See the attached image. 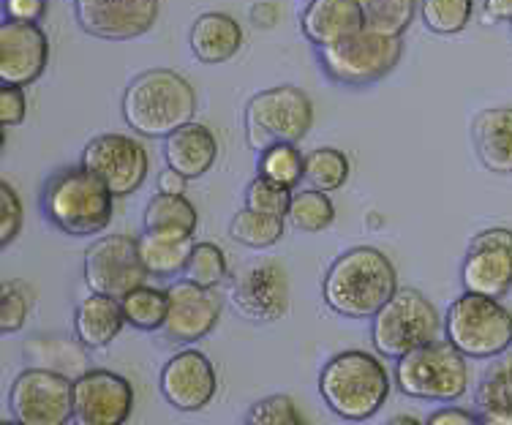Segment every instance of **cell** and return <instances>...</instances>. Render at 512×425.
<instances>
[{"mask_svg":"<svg viewBox=\"0 0 512 425\" xmlns=\"http://www.w3.org/2000/svg\"><path fill=\"white\" fill-rule=\"evenodd\" d=\"M169 314L164 322V333L175 344H197L213 333V327L221 319L224 300L218 297L216 289L197 287L191 281H175L167 289Z\"/></svg>","mask_w":512,"mask_h":425,"instance_id":"ac0fdd59","label":"cell"},{"mask_svg":"<svg viewBox=\"0 0 512 425\" xmlns=\"http://www.w3.org/2000/svg\"><path fill=\"white\" fill-rule=\"evenodd\" d=\"M444 336L466 360H491L512 346V314L493 297L463 292L447 308Z\"/></svg>","mask_w":512,"mask_h":425,"instance_id":"52a82bcc","label":"cell"},{"mask_svg":"<svg viewBox=\"0 0 512 425\" xmlns=\"http://www.w3.org/2000/svg\"><path fill=\"white\" fill-rule=\"evenodd\" d=\"M510 28H512V22H510Z\"/></svg>","mask_w":512,"mask_h":425,"instance_id":"f5cc1de1","label":"cell"},{"mask_svg":"<svg viewBox=\"0 0 512 425\" xmlns=\"http://www.w3.org/2000/svg\"><path fill=\"white\" fill-rule=\"evenodd\" d=\"M365 28L384 36H404L417 14V0H357Z\"/></svg>","mask_w":512,"mask_h":425,"instance_id":"4dcf8cb0","label":"cell"},{"mask_svg":"<svg viewBox=\"0 0 512 425\" xmlns=\"http://www.w3.org/2000/svg\"><path fill=\"white\" fill-rule=\"evenodd\" d=\"M229 273V262L224 248L218 243H210V240H202V243H194L191 246V254H188V262L183 267V276L191 284L197 287L216 289Z\"/></svg>","mask_w":512,"mask_h":425,"instance_id":"d6a6232c","label":"cell"},{"mask_svg":"<svg viewBox=\"0 0 512 425\" xmlns=\"http://www.w3.org/2000/svg\"><path fill=\"white\" fill-rule=\"evenodd\" d=\"M137 246L148 276L175 278L178 273H183L194 240L180 238V235H164V232H145L142 238H137Z\"/></svg>","mask_w":512,"mask_h":425,"instance_id":"484cf974","label":"cell"},{"mask_svg":"<svg viewBox=\"0 0 512 425\" xmlns=\"http://www.w3.org/2000/svg\"><path fill=\"white\" fill-rule=\"evenodd\" d=\"M3 145H6V129L0 126V150H3Z\"/></svg>","mask_w":512,"mask_h":425,"instance_id":"681fc988","label":"cell"},{"mask_svg":"<svg viewBox=\"0 0 512 425\" xmlns=\"http://www.w3.org/2000/svg\"><path fill=\"white\" fill-rule=\"evenodd\" d=\"M74 425H77V423H74Z\"/></svg>","mask_w":512,"mask_h":425,"instance_id":"db71d44e","label":"cell"},{"mask_svg":"<svg viewBox=\"0 0 512 425\" xmlns=\"http://www.w3.org/2000/svg\"><path fill=\"white\" fill-rule=\"evenodd\" d=\"M82 276L93 295H107L115 300H123L131 289L148 284V270L139 259L137 238L101 235L93 240L82 259Z\"/></svg>","mask_w":512,"mask_h":425,"instance_id":"30bf717a","label":"cell"},{"mask_svg":"<svg viewBox=\"0 0 512 425\" xmlns=\"http://www.w3.org/2000/svg\"><path fill=\"white\" fill-rule=\"evenodd\" d=\"M25 360L30 368H44L60 376H69L71 382L90 371L85 346L79 341H63V338H36L25 344Z\"/></svg>","mask_w":512,"mask_h":425,"instance_id":"d4e9b609","label":"cell"},{"mask_svg":"<svg viewBox=\"0 0 512 425\" xmlns=\"http://www.w3.org/2000/svg\"><path fill=\"white\" fill-rule=\"evenodd\" d=\"M398 292V273L390 257L374 246L344 251L322 278V300L346 319H374Z\"/></svg>","mask_w":512,"mask_h":425,"instance_id":"6da1fadb","label":"cell"},{"mask_svg":"<svg viewBox=\"0 0 512 425\" xmlns=\"http://www.w3.org/2000/svg\"><path fill=\"white\" fill-rule=\"evenodd\" d=\"M22 221H25V210H22L20 194L0 178V251L17 240L22 232Z\"/></svg>","mask_w":512,"mask_h":425,"instance_id":"f35d334b","label":"cell"},{"mask_svg":"<svg viewBox=\"0 0 512 425\" xmlns=\"http://www.w3.org/2000/svg\"><path fill=\"white\" fill-rule=\"evenodd\" d=\"M246 425H248V423H246Z\"/></svg>","mask_w":512,"mask_h":425,"instance_id":"11a10c76","label":"cell"},{"mask_svg":"<svg viewBox=\"0 0 512 425\" xmlns=\"http://www.w3.org/2000/svg\"><path fill=\"white\" fill-rule=\"evenodd\" d=\"M115 197L88 169L63 167L41 188V213L69 238L101 235L112 221Z\"/></svg>","mask_w":512,"mask_h":425,"instance_id":"277c9868","label":"cell"},{"mask_svg":"<svg viewBox=\"0 0 512 425\" xmlns=\"http://www.w3.org/2000/svg\"><path fill=\"white\" fill-rule=\"evenodd\" d=\"M393 393L387 366L371 352L349 349L330 357L319 374V396L341 420L363 423L374 417Z\"/></svg>","mask_w":512,"mask_h":425,"instance_id":"3957f363","label":"cell"},{"mask_svg":"<svg viewBox=\"0 0 512 425\" xmlns=\"http://www.w3.org/2000/svg\"><path fill=\"white\" fill-rule=\"evenodd\" d=\"M161 396L178 412H202L218 393V374L210 357L197 349H183L169 357L158 376Z\"/></svg>","mask_w":512,"mask_h":425,"instance_id":"2e32d148","label":"cell"},{"mask_svg":"<svg viewBox=\"0 0 512 425\" xmlns=\"http://www.w3.org/2000/svg\"><path fill=\"white\" fill-rule=\"evenodd\" d=\"M30 303L28 297L22 295L20 287L14 284H6L3 289V297H0V336H9V333H17L28 322Z\"/></svg>","mask_w":512,"mask_h":425,"instance_id":"ab89813d","label":"cell"},{"mask_svg":"<svg viewBox=\"0 0 512 425\" xmlns=\"http://www.w3.org/2000/svg\"><path fill=\"white\" fill-rule=\"evenodd\" d=\"M474 153L493 175H512V107H488L472 120Z\"/></svg>","mask_w":512,"mask_h":425,"instance_id":"7402d4cb","label":"cell"},{"mask_svg":"<svg viewBox=\"0 0 512 425\" xmlns=\"http://www.w3.org/2000/svg\"><path fill=\"white\" fill-rule=\"evenodd\" d=\"M480 425H512V409H483Z\"/></svg>","mask_w":512,"mask_h":425,"instance_id":"7dc6e473","label":"cell"},{"mask_svg":"<svg viewBox=\"0 0 512 425\" xmlns=\"http://www.w3.org/2000/svg\"><path fill=\"white\" fill-rule=\"evenodd\" d=\"M292 188L278 186L273 180L256 175L246 186V208L256 210V213H265V216L286 218L289 205H292Z\"/></svg>","mask_w":512,"mask_h":425,"instance_id":"8d00e7d4","label":"cell"},{"mask_svg":"<svg viewBox=\"0 0 512 425\" xmlns=\"http://www.w3.org/2000/svg\"><path fill=\"white\" fill-rule=\"evenodd\" d=\"M425 425H480V417L461 406H444V409H436Z\"/></svg>","mask_w":512,"mask_h":425,"instance_id":"7bdbcfd3","label":"cell"},{"mask_svg":"<svg viewBox=\"0 0 512 425\" xmlns=\"http://www.w3.org/2000/svg\"><path fill=\"white\" fill-rule=\"evenodd\" d=\"M120 308H123V317H126V325L137 327V330H161L164 322H167L169 314V295L167 289L158 287H142L131 289L123 300H120Z\"/></svg>","mask_w":512,"mask_h":425,"instance_id":"83f0119b","label":"cell"},{"mask_svg":"<svg viewBox=\"0 0 512 425\" xmlns=\"http://www.w3.org/2000/svg\"><path fill=\"white\" fill-rule=\"evenodd\" d=\"M243 39L246 36H243L240 22L227 11H205L191 22V30H188L191 52L207 66L227 63V60L235 58L243 47Z\"/></svg>","mask_w":512,"mask_h":425,"instance_id":"603a6c76","label":"cell"},{"mask_svg":"<svg viewBox=\"0 0 512 425\" xmlns=\"http://www.w3.org/2000/svg\"><path fill=\"white\" fill-rule=\"evenodd\" d=\"M197 208L183 194H153L145 205V232H164L191 238L197 232Z\"/></svg>","mask_w":512,"mask_h":425,"instance_id":"4316f807","label":"cell"},{"mask_svg":"<svg viewBox=\"0 0 512 425\" xmlns=\"http://www.w3.org/2000/svg\"><path fill=\"white\" fill-rule=\"evenodd\" d=\"M384 425H425V423H420L414 415H395L390 417Z\"/></svg>","mask_w":512,"mask_h":425,"instance_id":"c3c4849f","label":"cell"},{"mask_svg":"<svg viewBox=\"0 0 512 425\" xmlns=\"http://www.w3.org/2000/svg\"><path fill=\"white\" fill-rule=\"evenodd\" d=\"M0 425H20V423H17V420L11 417V420H0Z\"/></svg>","mask_w":512,"mask_h":425,"instance_id":"f907efd6","label":"cell"},{"mask_svg":"<svg viewBox=\"0 0 512 425\" xmlns=\"http://www.w3.org/2000/svg\"><path fill=\"white\" fill-rule=\"evenodd\" d=\"M134 412V387L126 376L90 368L74 379V423L126 425Z\"/></svg>","mask_w":512,"mask_h":425,"instance_id":"5bb4252c","label":"cell"},{"mask_svg":"<svg viewBox=\"0 0 512 425\" xmlns=\"http://www.w3.org/2000/svg\"><path fill=\"white\" fill-rule=\"evenodd\" d=\"M444 330L436 306L417 289H398L371 319V344L387 360H401L417 346L431 344Z\"/></svg>","mask_w":512,"mask_h":425,"instance_id":"ba28073f","label":"cell"},{"mask_svg":"<svg viewBox=\"0 0 512 425\" xmlns=\"http://www.w3.org/2000/svg\"><path fill=\"white\" fill-rule=\"evenodd\" d=\"M120 112L131 131L142 137L167 139L197 115V90L172 69H148L123 90Z\"/></svg>","mask_w":512,"mask_h":425,"instance_id":"7a4b0ae2","label":"cell"},{"mask_svg":"<svg viewBox=\"0 0 512 425\" xmlns=\"http://www.w3.org/2000/svg\"><path fill=\"white\" fill-rule=\"evenodd\" d=\"M314 126V101L297 85L259 90L243 109L248 148L262 153L273 145H297Z\"/></svg>","mask_w":512,"mask_h":425,"instance_id":"5b68a950","label":"cell"},{"mask_svg":"<svg viewBox=\"0 0 512 425\" xmlns=\"http://www.w3.org/2000/svg\"><path fill=\"white\" fill-rule=\"evenodd\" d=\"M229 238L248 248H270L284 238V218L265 216L251 208L235 213L229 224Z\"/></svg>","mask_w":512,"mask_h":425,"instance_id":"1f68e13d","label":"cell"},{"mask_svg":"<svg viewBox=\"0 0 512 425\" xmlns=\"http://www.w3.org/2000/svg\"><path fill=\"white\" fill-rule=\"evenodd\" d=\"M319 52V66L327 77L346 88H365L384 80L404 55L401 36H384L363 28L355 36Z\"/></svg>","mask_w":512,"mask_h":425,"instance_id":"9c48e42d","label":"cell"},{"mask_svg":"<svg viewBox=\"0 0 512 425\" xmlns=\"http://www.w3.org/2000/svg\"><path fill=\"white\" fill-rule=\"evenodd\" d=\"M485 14L493 22H512V0H483Z\"/></svg>","mask_w":512,"mask_h":425,"instance_id":"bcb514c9","label":"cell"},{"mask_svg":"<svg viewBox=\"0 0 512 425\" xmlns=\"http://www.w3.org/2000/svg\"><path fill=\"white\" fill-rule=\"evenodd\" d=\"M126 325L120 300L90 292L74 311V336L85 349H104Z\"/></svg>","mask_w":512,"mask_h":425,"instance_id":"cb8c5ba5","label":"cell"},{"mask_svg":"<svg viewBox=\"0 0 512 425\" xmlns=\"http://www.w3.org/2000/svg\"><path fill=\"white\" fill-rule=\"evenodd\" d=\"M248 425H308L289 396H267L248 412Z\"/></svg>","mask_w":512,"mask_h":425,"instance_id":"74e56055","label":"cell"},{"mask_svg":"<svg viewBox=\"0 0 512 425\" xmlns=\"http://www.w3.org/2000/svg\"><path fill=\"white\" fill-rule=\"evenodd\" d=\"M349 156L338 148H316L306 153V169H303V180L308 188L316 191H338L346 186L349 180Z\"/></svg>","mask_w":512,"mask_h":425,"instance_id":"f1b7e54d","label":"cell"},{"mask_svg":"<svg viewBox=\"0 0 512 425\" xmlns=\"http://www.w3.org/2000/svg\"><path fill=\"white\" fill-rule=\"evenodd\" d=\"M11 417L20 425H69L74 420V382L44 368H25L9 390Z\"/></svg>","mask_w":512,"mask_h":425,"instance_id":"7c38bea8","label":"cell"},{"mask_svg":"<svg viewBox=\"0 0 512 425\" xmlns=\"http://www.w3.org/2000/svg\"><path fill=\"white\" fill-rule=\"evenodd\" d=\"M289 224L300 232H325L333 227L335 221V205L333 199L327 197L325 191L306 188V191H295L292 194V205H289Z\"/></svg>","mask_w":512,"mask_h":425,"instance_id":"f546056e","label":"cell"},{"mask_svg":"<svg viewBox=\"0 0 512 425\" xmlns=\"http://www.w3.org/2000/svg\"><path fill=\"white\" fill-rule=\"evenodd\" d=\"M3 289H6V284H3V281H0V297H3Z\"/></svg>","mask_w":512,"mask_h":425,"instance_id":"816d5d0a","label":"cell"},{"mask_svg":"<svg viewBox=\"0 0 512 425\" xmlns=\"http://www.w3.org/2000/svg\"><path fill=\"white\" fill-rule=\"evenodd\" d=\"M463 292L502 300L512 289V229L477 232L461 265Z\"/></svg>","mask_w":512,"mask_h":425,"instance_id":"4fadbf2b","label":"cell"},{"mask_svg":"<svg viewBox=\"0 0 512 425\" xmlns=\"http://www.w3.org/2000/svg\"><path fill=\"white\" fill-rule=\"evenodd\" d=\"M188 186V180L180 175V172H175V169H164L161 175H158V191L161 194H183Z\"/></svg>","mask_w":512,"mask_h":425,"instance_id":"f6af8a7d","label":"cell"},{"mask_svg":"<svg viewBox=\"0 0 512 425\" xmlns=\"http://www.w3.org/2000/svg\"><path fill=\"white\" fill-rule=\"evenodd\" d=\"M47 9V0H3L6 20L17 22H39Z\"/></svg>","mask_w":512,"mask_h":425,"instance_id":"b9f144b4","label":"cell"},{"mask_svg":"<svg viewBox=\"0 0 512 425\" xmlns=\"http://www.w3.org/2000/svg\"><path fill=\"white\" fill-rule=\"evenodd\" d=\"M50 63V39L39 22H0V82L28 88Z\"/></svg>","mask_w":512,"mask_h":425,"instance_id":"e0dca14e","label":"cell"},{"mask_svg":"<svg viewBox=\"0 0 512 425\" xmlns=\"http://www.w3.org/2000/svg\"><path fill=\"white\" fill-rule=\"evenodd\" d=\"M395 387L420 401H458L469 387L466 357L447 338L417 346L414 352L395 360Z\"/></svg>","mask_w":512,"mask_h":425,"instance_id":"8992f818","label":"cell"},{"mask_svg":"<svg viewBox=\"0 0 512 425\" xmlns=\"http://www.w3.org/2000/svg\"><path fill=\"white\" fill-rule=\"evenodd\" d=\"M474 14V0H423L420 17L425 28L439 36H455L461 33Z\"/></svg>","mask_w":512,"mask_h":425,"instance_id":"e575fe53","label":"cell"},{"mask_svg":"<svg viewBox=\"0 0 512 425\" xmlns=\"http://www.w3.org/2000/svg\"><path fill=\"white\" fill-rule=\"evenodd\" d=\"M161 0H74L77 25L93 39L131 41L158 20Z\"/></svg>","mask_w":512,"mask_h":425,"instance_id":"9a60e30c","label":"cell"},{"mask_svg":"<svg viewBox=\"0 0 512 425\" xmlns=\"http://www.w3.org/2000/svg\"><path fill=\"white\" fill-rule=\"evenodd\" d=\"M164 161L186 180H197L216 167L218 137L202 123H188L164 139Z\"/></svg>","mask_w":512,"mask_h":425,"instance_id":"44dd1931","label":"cell"},{"mask_svg":"<svg viewBox=\"0 0 512 425\" xmlns=\"http://www.w3.org/2000/svg\"><path fill=\"white\" fill-rule=\"evenodd\" d=\"M79 167L109 188L112 197H131L148 180V148L126 134H99L82 148Z\"/></svg>","mask_w":512,"mask_h":425,"instance_id":"8fae6325","label":"cell"},{"mask_svg":"<svg viewBox=\"0 0 512 425\" xmlns=\"http://www.w3.org/2000/svg\"><path fill=\"white\" fill-rule=\"evenodd\" d=\"M365 28L357 0H308L300 11V30L316 50L333 47Z\"/></svg>","mask_w":512,"mask_h":425,"instance_id":"ffe728a7","label":"cell"},{"mask_svg":"<svg viewBox=\"0 0 512 425\" xmlns=\"http://www.w3.org/2000/svg\"><path fill=\"white\" fill-rule=\"evenodd\" d=\"M235 308L251 322L267 325L278 322L289 311V281L284 267L276 262H262L248 270L246 276L237 281Z\"/></svg>","mask_w":512,"mask_h":425,"instance_id":"d6986e66","label":"cell"},{"mask_svg":"<svg viewBox=\"0 0 512 425\" xmlns=\"http://www.w3.org/2000/svg\"><path fill=\"white\" fill-rule=\"evenodd\" d=\"M28 115V99H25V88H14V85H3L0 82V126H20Z\"/></svg>","mask_w":512,"mask_h":425,"instance_id":"60d3db41","label":"cell"},{"mask_svg":"<svg viewBox=\"0 0 512 425\" xmlns=\"http://www.w3.org/2000/svg\"><path fill=\"white\" fill-rule=\"evenodd\" d=\"M480 409H512V355H499L477 387Z\"/></svg>","mask_w":512,"mask_h":425,"instance_id":"d590c367","label":"cell"},{"mask_svg":"<svg viewBox=\"0 0 512 425\" xmlns=\"http://www.w3.org/2000/svg\"><path fill=\"white\" fill-rule=\"evenodd\" d=\"M259 175L273 180L278 186H286L295 191L303 180V169H306V156L300 153L297 145H273L259 153Z\"/></svg>","mask_w":512,"mask_h":425,"instance_id":"836d02e7","label":"cell"},{"mask_svg":"<svg viewBox=\"0 0 512 425\" xmlns=\"http://www.w3.org/2000/svg\"><path fill=\"white\" fill-rule=\"evenodd\" d=\"M278 17H281V11H278L276 3H270V0H262V3L251 6V22H254L256 28H276Z\"/></svg>","mask_w":512,"mask_h":425,"instance_id":"ee69618b","label":"cell"}]
</instances>
